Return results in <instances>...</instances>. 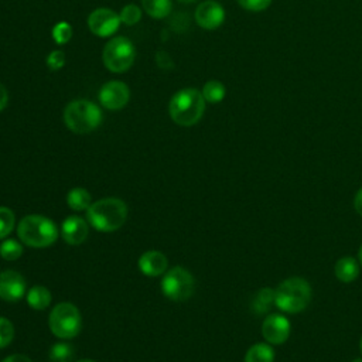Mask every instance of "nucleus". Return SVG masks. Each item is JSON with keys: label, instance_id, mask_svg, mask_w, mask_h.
<instances>
[{"label": "nucleus", "instance_id": "f257e3e1", "mask_svg": "<svg viewBox=\"0 0 362 362\" xmlns=\"http://www.w3.org/2000/svg\"><path fill=\"white\" fill-rule=\"evenodd\" d=\"M127 219V205L116 197L100 198L86 209L88 223L99 232H115Z\"/></svg>", "mask_w": 362, "mask_h": 362}, {"label": "nucleus", "instance_id": "f03ea898", "mask_svg": "<svg viewBox=\"0 0 362 362\" xmlns=\"http://www.w3.org/2000/svg\"><path fill=\"white\" fill-rule=\"evenodd\" d=\"M58 228L52 219L44 215H25L17 225V235L21 243L41 249L48 247L58 239Z\"/></svg>", "mask_w": 362, "mask_h": 362}, {"label": "nucleus", "instance_id": "7ed1b4c3", "mask_svg": "<svg viewBox=\"0 0 362 362\" xmlns=\"http://www.w3.org/2000/svg\"><path fill=\"white\" fill-rule=\"evenodd\" d=\"M168 112L173 119L180 126H192L199 122L205 112V99L202 93L195 88H184L173 95Z\"/></svg>", "mask_w": 362, "mask_h": 362}, {"label": "nucleus", "instance_id": "20e7f679", "mask_svg": "<svg viewBox=\"0 0 362 362\" xmlns=\"http://www.w3.org/2000/svg\"><path fill=\"white\" fill-rule=\"evenodd\" d=\"M311 286L303 277H288L274 288V305L284 313H301L311 301Z\"/></svg>", "mask_w": 362, "mask_h": 362}, {"label": "nucleus", "instance_id": "39448f33", "mask_svg": "<svg viewBox=\"0 0 362 362\" xmlns=\"http://www.w3.org/2000/svg\"><path fill=\"white\" fill-rule=\"evenodd\" d=\"M102 110L89 99H75L69 102L64 110V122L66 127L78 134L93 132L102 123Z\"/></svg>", "mask_w": 362, "mask_h": 362}, {"label": "nucleus", "instance_id": "423d86ee", "mask_svg": "<svg viewBox=\"0 0 362 362\" xmlns=\"http://www.w3.org/2000/svg\"><path fill=\"white\" fill-rule=\"evenodd\" d=\"M48 325L51 332L59 339L75 338L82 329V317L72 303H58L49 313Z\"/></svg>", "mask_w": 362, "mask_h": 362}, {"label": "nucleus", "instance_id": "0eeeda50", "mask_svg": "<svg viewBox=\"0 0 362 362\" xmlns=\"http://www.w3.org/2000/svg\"><path fill=\"white\" fill-rule=\"evenodd\" d=\"M160 287L168 300L185 301L194 294L195 279L187 269L175 266L163 274Z\"/></svg>", "mask_w": 362, "mask_h": 362}, {"label": "nucleus", "instance_id": "6e6552de", "mask_svg": "<svg viewBox=\"0 0 362 362\" xmlns=\"http://www.w3.org/2000/svg\"><path fill=\"white\" fill-rule=\"evenodd\" d=\"M136 49L133 42L126 37L112 38L103 48V64L115 74L126 72L134 62Z\"/></svg>", "mask_w": 362, "mask_h": 362}, {"label": "nucleus", "instance_id": "1a4fd4ad", "mask_svg": "<svg viewBox=\"0 0 362 362\" xmlns=\"http://www.w3.org/2000/svg\"><path fill=\"white\" fill-rule=\"evenodd\" d=\"M120 23V16L106 7L93 10L88 17L89 30L98 37H110L117 31Z\"/></svg>", "mask_w": 362, "mask_h": 362}, {"label": "nucleus", "instance_id": "9d476101", "mask_svg": "<svg viewBox=\"0 0 362 362\" xmlns=\"http://www.w3.org/2000/svg\"><path fill=\"white\" fill-rule=\"evenodd\" d=\"M291 332L290 321L283 314H269L262 324V335L270 345L284 344Z\"/></svg>", "mask_w": 362, "mask_h": 362}, {"label": "nucleus", "instance_id": "9b49d317", "mask_svg": "<svg viewBox=\"0 0 362 362\" xmlns=\"http://www.w3.org/2000/svg\"><path fill=\"white\" fill-rule=\"evenodd\" d=\"M130 90L124 82L109 81L99 90V102L109 110H119L129 102Z\"/></svg>", "mask_w": 362, "mask_h": 362}, {"label": "nucleus", "instance_id": "f8f14e48", "mask_svg": "<svg viewBox=\"0 0 362 362\" xmlns=\"http://www.w3.org/2000/svg\"><path fill=\"white\" fill-rule=\"evenodd\" d=\"M27 293V283L21 273L16 270L0 272V298L8 303L21 300Z\"/></svg>", "mask_w": 362, "mask_h": 362}, {"label": "nucleus", "instance_id": "ddd939ff", "mask_svg": "<svg viewBox=\"0 0 362 362\" xmlns=\"http://www.w3.org/2000/svg\"><path fill=\"white\" fill-rule=\"evenodd\" d=\"M194 17L199 27L205 30H215L225 20V10L219 3L214 0H206L198 4Z\"/></svg>", "mask_w": 362, "mask_h": 362}, {"label": "nucleus", "instance_id": "4468645a", "mask_svg": "<svg viewBox=\"0 0 362 362\" xmlns=\"http://www.w3.org/2000/svg\"><path fill=\"white\" fill-rule=\"evenodd\" d=\"M62 239L72 246H78L85 242L89 235V223L78 215L68 216L61 225Z\"/></svg>", "mask_w": 362, "mask_h": 362}, {"label": "nucleus", "instance_id": "2eb2a0df", "mask_svg": "<svg viewBox=\"0 0 362 362\" xmlns=\"http://www.w3.org/2000/svg\"><path fill=\"white\" fill-rule=\"evenodd\" d=\"M137 266L143 274L148 277H157L167 272L168 260L160 250H147L139 257Z\"/></svg>", "mask_w": 362, "mask_h": 362}, {"label": "nucleus", "instance_id": "dca6fc26", "mask_svg": "<svg viewBox=\"0 0 362 362\" xmlns=\"http://www.w3.org/2000/svg\"><path fill=\"white\" fill-rule=\"evenodd\" d=\"M359 269H361V264L356 262L355 257L344 256L339 260H337L334 272H335V277L339 281L351 283L356 280V277L359 276Z\"/></svg>", "mask_w": 362, "mask_h": 362}, {"label": "nucleus", "instance_id": "f3484780", "mask_svg": "<svg viewBox=\"0 0 362 362\" xmlns=\"http://www.w3.org/2000/svg\"><path fill=\"white\" fill-rule=\"evenodd\" d=\"M25 300L27 304L34 308V310H45L52 300L51 291L45 286H33L27 293H25Z\"/></svg>", "mask_w": 362, "mask_h": 362}, {"label": "nucleus", "instance_id": "a211bd4d", "mask_svg": "<svg viewBox=\"0 0 362 362\" xmlns=\"http://www.w3.org/2000/svg\"><path fill=\"white\" fill-rule=\"evenodd\" d=\"M245 362H274V349L269 342H256L246 351Z\"/></svg>", "mask_w": 362, "mask_h": 362}, {"label": "nucleus", "instance_id": "6ab92c4d", "mask_svg": "<svg viewBox=\"0 0 362 362\" xmlns=\"http://www.w3.org/2000/svg\"><path fill=\"white\" fill-rule=\"evenodd\" d=\"M66 204L72 211L82 212L90 206L92 197L88 189H85L82 187H75V188L69 189V192L66 194Z\"/></svg>", "mask_w": 362, "mask_h": 362}, {"label": "nucleus", "instance_id": "aec40b11", "mask_svg": "<svg viewBox=\"0 0 362 362\" xmlns=\"http://www.w3.org/2000/svg\"><path fill=\"white\" fill-rule=\"evenodd\" d=\"M143 10L153 18H164L171 13V0H141Z\"/></svg>", "mask_w": 362, "mask_h": 362}, {"label": "nucleus", "instance_id": "412c9836", "mask_svg": "<svg viewBox=\"0 0 362 362\" xmlns=\"http://www.w3.org/2000/svg\"><path fill=\"white\" fill-rule=\"evenodd\" d=\"M274 304V290L269 287L260 288L252 300V310L256 314H264Z\"/></svg>", "mask_w": 362, "mask_h": 362}, {"label": "nucleus", "instance_id": "4be33fe9", "mask_svg": "<svg viewBox=\"0 0 362 362\" xmlns=\"http://www.w3.org/2000/svg\"><path fill=\"white\" fill-rule=\"evenodd\" d=\"M205 102H209V103H219L223 98H225V93H226V89H225V85L216 79H211L208 81L202 90H201Z\"/></svg>", "mask_w": 362, "mask_h": 362}, {"label": "nucleus", "instance_id": "5701e85b", "mask_svg": "<svg viewBox=\"0 0 362 362\" xmlns=\"http://www.w3.org/2000/svg\"><path fill=\"white\" fill-rule=\"evenodd\" d=\"M75 349L69 342L64 339L54 344L49 349V361L51 362H71L74 358Z\"/></svg>", "mask_w": 362, "mask_h": 362}, {"label": "nucleus", "instance_id": "b1692460", "mask_svg": "<svg viewBox=\"0 0 362 362\" xmlns=\"http://www.w3.org/2000/svg\"><path fill=\"white\" fill-rule=\"evenodd\" d=\"M23 255V245L17 239H3L0 243V257L14 262Z\"/></svg>", "mask_w": 362, "mask_h": 362}, {"label": "nucleus", "instance_id": "393cba45", "mask_svg": "<svg viewBox=\"0 0 362 362\" xmlns=\"http://www.w3.org/2000/svg\"><path fill=\"white\" fill-rule=\"evenodd\" d=\"M16 226L14 212L8 206H0V240L6 239Z\"/></svg>", "mask_w": 362, "mask_h": 362}, {"label": "nucleus", "instance_id": "a878e982", "mask_svg": "<svg viewBox=\"0 0 362 362\" xmlns=\"http://www.w3.org/2000/svg\"><path fill=\"white\" fill-rule=\"evenodd\" d=\"M120 21L126 25H134L141 18V10L136 4H127L120 11Z\"/></svg>", "mask_w": 362, "mask_h": 362}, {"label": "nucleus", "instance_id": "bb28decb", "mask_svg": "<svg viewBox=\"0 0 362 362\" xmlns=\"http://www.w3.org/2000/svg\"><path fill=\"white\" fill-rule=\"evenodd\" d=\"M13 338H14L13 322L6 317H0V349L8 346Z\"/></svg>", "mask_w": 362, "mask_h": 362}, {"label": "nucleus", "instance_id": "cd10ccee", "mask_svg": "<svg viewBox=\"0 0 362 362\" xmlns=\"http://www.w3.org/2000/svg\"><path fill=\"white\" fill-rule=\"evenodd\" d=\"M72 37V27L66 21H59L52 27V38L57 44H65Z\"/></svg>", "mask_w": 362, "mask_h": 362}, {"label": "nucleus", "instance_id": "c85d7f7f", "mask_svg": "<svg viewBox=\"0 0 362 362\" xmlns=\"http://www.w3.org/2000/svg\"><path fill=\"white\" fill-rule=\"evenodd\" d=\"M238 3L242 8L257 13L266 10L272 4V0H238Z\"/></svg>", "mask_w": 362, "mask_h": 362}, {"label": "nucleus", "instance_id": "c756f323", "mask_svg": "<svg viewBox=\"0 0 362 362\" xmlns=\"http://www.w3.org/2000/svg\"><path fill=\"white\" fill-rule=\"evenodd\" d=\"M64 64H65V54H64V51L54 49V51H51L48 54L47 65H48L49 69L58 71V69H61L64 66Z\"/></svg>", "mask_w": 362, "mask_h": 362}, {"label": "nucleus", "instance_id": "7c9ffc66", "mask_svg": "<svg viewBox=\"0 0 362 362\" xmlns=\"http://www.w3.org/2000/svg\"><path fill=\"white\" fill-rule=\"evenodd\" d=\"M156 62H157V65H158L160 68H163V69H171L173 65H174V62H173L170 54L165 52V51H158V52L156 54Z\"/></svg>", "mask_w": 362, "mask_h": 362}, {"label": "nucleus", "instance_id": "2f4dec72", "mask_svg": "<svg viewBox=\"0 0 362 362\" xmlns=\"http://www.w3.org/2000/svg\"><path fill=\"white\" fill-rule=\"evenodd\" d=\"M1 362H33L27 355H23V354H13V355H8L6 356Z\"/></svg>", "mask_w": 362, "mask_h": 362}, {"label": "nucleus", "instance_id": "473e14b6", "mask_svg": "<svg viewBox=\"0 0 362 362\" xmlns=\"http://www.w3.org/2000/svg\"><path fill=\"white\" fill-rule=\"evenodd\" d=\"M354 206L356 209V212L362 216V187L358 189V192L355 194V198H354Z\"/></svg>", "mask_w": 362, "mask_h": 362}, {"label": "nucleus", "instance_id": "72a5a7b5", "mask_svg": "<svg viewBox=\"0 0 362 362\" xmlns=\"http://www.w3.org/2000/svg\"><path fill=\"white\" fill-rule=\"evenodd\" d=\"M7 100H8V95H7V90L6 88L3 86V83H0V112L6 107L7 105Z\"/></svg>", "mask_w": 362, "mask_h": 362}, {"label": "nucleus", "instance_id": "f704fd0d", "mask_svg": "<svg viewBox=\"0 0 362 362\" xmlns=\"http://www.w3.org/2000/svg\"><path fill=\"white\" fill-rule=\"evenodd\" d=\"M358 257H359V264L362 267V246L359 247V252H358Z\"/></svg>", "mask_w": 362, "mask_h": 362}, {"label": "nucleus", "instance_id": "c9c22d12", "mask_svg": "<svg viewBox=\"0 0 362 362\" xmlns=\"http://www.w3.org/2000/svg\"><path fill=\"white\" fill-rule=\"evenodd\" d=\"M76 362H95V361H92V359H79Z\"/></svg>", "mask_w": 362, "mask_h": 362}, {"label": "nucleus", "instance_id": "e433bc0d", "mask_svg": "<svg viewBox=\"0 0 362 362\" xmlns=\"http://www.w3.org/2000/svg\"><path fill=\"white\" fill-rule=\"evenodd\" d=\"M178 1H181V3H194L195 0H178Z\"/></svg>", "mask_w": 362, "mask_h": 362}, {"label": "nucleus", "instance_id": "4c0bfd02", "mask_svg": "<svg viewBox=\"0 0 362 362\" xmlns=\"http://www.w3.org/2000/svg\"><path fill=\"white\" fill-rule=\"evenodd\" d=\"M359 349H361V355H362V338H361V344H359Z\"/></svg>", "mask_w": 362, "mask_h": 362}, {"label": "nucleus", "instance_id": "58836bf2", "mask_svg": "<svg viewBox=\"0 0 362 362\" xmlns=\"http://www.w3.org/2000/svg\"><path fill=\"white\" fill-rule=\"evenodd\" d=\"M354 362H362V358H358V359H355Z\"/></svg>", "mask_w": 362, "mask_h": 362}]
</instances>
